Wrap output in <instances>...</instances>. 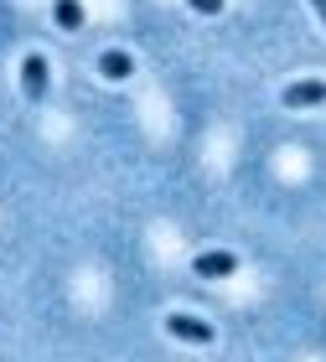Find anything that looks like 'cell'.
Masks as SVG:
<instances>
[{"label":"cell","mask_w":326,"mask_h":362,"mask_svg":"<svg viewBox=\"0 0 326 362\" xmlns=\"http://www.w3.org/2000/svg\"><path fill=\"white\" fill-rule=\"evenodd\" d=\"M233 269H238V259H233V254H223V249L192 259V274H202V279H228Z\"/></svg>","instance_id":"277c9868"},{"label":"cell","mask_w":326,"mask_h":362,"mask_svg":"<svg viewBox=\"0 0 326 362\" xmlns=\"http://www.w3.org/2000/svg\"><path fill=\"white\" fill-rule=\"evenodd\" d=\"M187 6H192V11H202V16H218V11H223V0H187Z\"/></svg>","instance_id":"52a82bcc"},{"label":"cell","mask_w":326,"mask_h":362,"mask_svg":"<svg viewBox=\"0 0 326 362\" xmlns=\"http://www.w3.org/2000/svg\"><path fill=\"white\" fill-rule=\"evenodd\" d=\"M99 73L109 78V83H124V78L135 73V62H129V52H104L99 57Z\"/></svg>","instance_id":"5b68a950"},{"label":"cell","mask_w":326,"mask_h":362,"mask_svg":"<svg viewBox=\"0 0 326 362\" xmlns=\"http://www.w3.org/2000/svg\"><path fill=\"white\" fill-rule=\"evenodd\" d=\"M52 16H57V26H62V31H78V26H83V6H78V0H57Z\"/></svg>","instance_id":"8992f818"},{"label":"cell","mask_w":326,"mask_h":362,"mask_svg":"<svg viewBox=\"0 0 326 362\" xmlns=\"http://www.w3.org/2000/svg\"><path fill=\"white\" fill-rule=\"evenodd\" d=\"M285 109H316L326 104V78H301V83H285Z\"/></svg>","instance_id":"3957f363"},{"label":"cell","mask_w":326,"mask_h":362,"mask_svg":"<svg viewBox=\"0 0 326 362\" xmlns=\"http://www.w3.org/2000/svg\"><path fill=\"white\" fill-rule=\"evenodd\" d=\"M311 11L321 16V21H326V0H311Z\"/></svg>","instance_id":"ba28073f"},{"label":"cell","mask_w":326,"mask_h":362,"mask_svg":"<svg viewBox=\"0 0 326 362\" xmlns=\"http://www.w3.org/2000/svg\"><path fill=\"white\" fill-rule=\"evenodd\" d=\"M166 332L176 337V341H192V347H207L218 332L207 326L202 316H187V310H176V316H166Z\"/></svg>","instance_id":"7a4b0ae2"},{"label":"cell","mask_w":326,"mask_h":362,"mask_svg":"<svg viewBox=\"0 0 326 362\" xmlns=\"http://www.w3.org/2000/svg\"><path fill=\"white\" fill-rule=\"evenodd\" d=\"M47 88H52V73H47V57L42 52H26L21 57V93L31 98V104H42Z\"/></svg>","instance_id":"6da1fadb"}]
</instances>
